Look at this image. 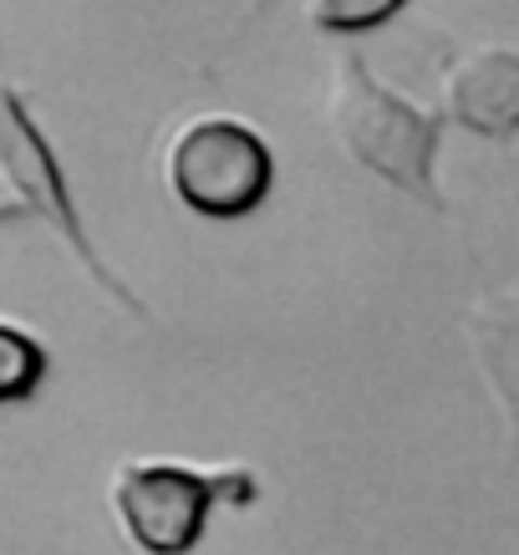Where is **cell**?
<instances>
[{
	"instance_id": "cell-1",
	"label": "cell",
	"mask_w": 519,
	"mask_h": 555,
	"mask_svg": "<svg viewBox=\"0 0 519 555\" xmlns=\"http://www.w3.org/2000/svg\"><path fill=\"white\" fill-rule=\"evenodd\" d=\"M321 122L336 138V149L367 169L377 184L398 189L402 199L423 209H449V194L438 184V153H443V113L423 107L407 92L377 77L367 56L341 41L326 62V87H321Z\"/></svg>"
},
{
	"instance_id": "cell-2",
	"label": "cell",
	"mask_w": 519,
	"mask_h": 555,
	"mask_svg": "<svg viewBox=\"0 0 519 555\" xmlns=\"http://www.w3.org/2000/svg\"><path fill=\"white\" fill-rule=\"evenodd\" d=\"M255 464H194L179 454H128L107 479V515L138 555H194L224 509H255Z\"/></svg>"
},
{
	"instance_id": "cell-3",
	"label": "cell",
	"mask_w": 519,
	"mask_h": 555,
	"mask_svg": "<svg viewBox=\"0 0 519 555\" xmlns=\"http://www.w3.org/2000/svg\"><path fill=\"white\" fill-rule=\"evenodd\" d=\"M281 158L260 122L230 107H199L158 143V179L168 199L209 224L250 219L275 194Z\"/></svg>"
},
{
	"instance_id": "cell-4",
	"label": "cell",
	"mask_w": 519,
	"mask_h": 555,
	"mask_svg": "<svg viewBox=\"0 0 519 555\" xmlns=\"http://www.w3.org/2000/svg\"><path fill=\"white\" fill-rule=\"evenodd\" d=\"M0 184H5V194H11V204L21 215L36 219L41 230H51V240L72 255V266L82 270L107 301L118 311H128L133 321H148L143 296L113 270V260L98 250V240L87 230L56 143H51L41 118L31 113L26 92L16 82H5V77H0Z\"/></svg>"
},
{
	"instance_id": "cell-5",
	"label": "cell",
	"mask_w": 519,
	"mask_h": 555,
	"mask_svg": "<svg viewBox=\"0 0 519 555\" xmlns=\"http://www.w3.org/2000/svg\"><path fill=\"white\" fill-rule=\"evenodd\" d=\"M433 47L438 72V113L443 122L484 143H515L519 138V47L494 36H453L443 26H423Z\"/></svg>"
},
{
	"instance_id": "cell-6",
	"label": "cell",
	"mask_w": 519,
	"mask_h": 555,
	"mask_svg": "<svg viewBox=\"0 0 519 555\" xmlns=\"http://www.w3.org/2000/svg\"><path fill=\"white\" fill-rule=\"evenodd\" d=\"M464 337L504 428V459L519 469V286L479 291L464 306Z\"/></svg>"
},
{
	"instance_id": "cell-7",
	"label": "cell",
	"mask_w": 519,
	"mask_h": 555,
	"mask_svg": "<svg viewBox=\"0 0 519 555\" xmlns=\"http://www.w3.org/2000/svg\"><path fill=\"white\" fill-rule=\"evenodd\" d=\"M51 377V352L41 332L0 311V408L31 403Z\"/></svg>"
},
{
	"instance_id": "cell-8",
	"label": "cell",
	"mask_w": 519,
	"mask_h": 555,
	"mask_svg": "<svg viewBox=\"0 0 519 555\" xmlns=\"http://www.w3.org/2000/svg\"><path fill=\"white\" fill-rule=\"evenodd\" d=\"M407 5H413V0H311V5H306V26L352 41V36L398 21Z\"/></svg>"
},
{
	"instance_id": "cell-9",
	"label": "cell",
	"mask_w": 519,
	"mask_h": 555,
	"mask_svg": "<svg viewBox=\"0 0 519 555\" xmlns=\"http://www.w3.org/2000/svg\"><path fill=\"white\" fill-rule=\"evenodd\" d=\"M16 219H26V215H21L11 199H0V224H16Z\"/></svg>"
},
{
	"instance_id": "cell-10",
	"label": "cell",
	"mask_w": 519,
	"mask_h": 555,
	"mask_svg": "<svg viewBox=\"0 0 519 555\" xmlns=\"http://www.w3.org/2000/svg\"><path fill=\"white\" fill-rule=\"evenodd\" d=\"M270 5H275V0H250V11H245V16H250V21H255V16H265Z\"/></svg>"
}]
</instances>
